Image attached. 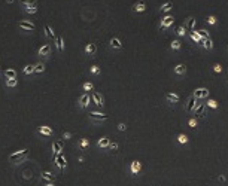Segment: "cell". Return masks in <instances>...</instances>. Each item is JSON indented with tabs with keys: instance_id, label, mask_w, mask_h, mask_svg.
I'll list each match as a JSON object with an SVG mask.
<instances>
[{
	"instance_id": "obj_1",
	"label": "cell",
	"mask_w": 228,
	"mask_h": 186,
	"mask_svg": "<svg viewBox=\"0 0 228 186\" xmlns=\"http://www.w3.org/2000/svg\"><path fill=\"white\" fill-rule=\"evenodd\" d=\"M27 155H28V151H27V149H21V151H18V152H15V153H11V155H9V162L18 164V162H21V161L24 159Z\"/></svg>"
},
{
	"instance_id": "obj_2",
	"label": "cell",
	"mask_w": 228,
	"mask_h": 186,
	"mask_svg": "<svg viewBox=\"0 0 228 186\" xmlns=\"http://www.w3.org/2000/svg\"><path fill=\"white\" fill-rule=\"evenodd\" d=\"M206 110H207V107H206V103H200L197 101V104H195L194 107V118L197 119H201V118H206Z\"/></svg>"
},
{
	"instance_id": "obj_3",
	"label": "cell",
	"mask_w": 228,
	"mask_h": 186,
	"mask_svg": "<svg viewBox=\"0 0 228 186\" xmlns=\"http://www.w3.org/2000/svg\"><path fill=\"white\" fill-rule=\"evenodd\" d=\"M192 95H194L197 100H203V98H207L210 95V91L207 88H197L194 93H192Z\"/></svg>"
},
{
	"instance_id": "obj_4",
	"label": "cell",
	"mask_w": 228,
	"mask_h": 186,
	"mask_svg": "<svg viewBox=\"0 0 228 186\" xmlns=\"http://www.w3.org/2000/svg\"><path fill=\"white\" fill-rule=\"evenodd\" d=\"M173 23H175V17H171V15H167L166 18H163V19H161L160 27H158V28H160V31H164L166 28H169Z\"/></svg>"
},
{
	"instance_id": "obj_5",
	"label": "cell",
	"mask_w": 228,
	"mask_h": 186,
	"mask_svg": "<svg viewBox=\"0 0 228 186\" xmlns=\"http://www.w3.org/2000/svg\"><path fill=\"white\" fill-rule=\"evenodd\" d=\"M197 101H198V100L195 98L192 94L188 97V100H186V106H185V110L188 112V113H192V112H194V107H195V104H197Z\"/></svg>"
},
{
	"instance_id": "obj_6",
	"label": "cell",
	"mask_w": 228,
	"mask_h": 186,
	"mask_svg": "<svg viewBox=\"0 0 228 186\" xmlns=\"http://www.w3.org/2000/svg\"><path fill=\"white\" fill-rule=\"evenodd\" d=\"M88 116L90 119H93V121H97V122H101V121H108V115H104V113H99V112H90L88 113Z\"/></svg>"
},
{
	"instance_id": "obj_7",
	"label": "cell",
	"mask_w": 228,
	"mask_h": 186,
	"mask_svg": "<svg viewBox=\"0 0 228 186\" xmlns=\"http://www.w3.org/2000/svg\"><path fill=\"white\" fill-rule=\"evenodd\" d=\"M195 24H197V19L192 17H189L188 19H186V23L184 24V27H185L186 31H189V33H192L195 30Z\"/></svg>"
},
{
	"instance_id": "obj_8",
	"label": "cell",
	"mask_w": 228,
	"mask_h": 186,
	"mask_svg": "<svg viewBox=\"0 0 228 186\" xmlns=\"http://www.w3.org/2000/svg\"><path fill=\"white\" fill-rule=\"evenodd\" d=\"M140 170H142V164H140L139 161H133L131 165H130V173H131V174H139Z\"/></svg>"
},
{
	"instance_id": "obj_9",
	"label": "cell",
	"mask_w": 228,
	"mask_h": 186,
	"mask_svg": "<svg viewBox=\"0 0 228 186\" xmlns=\"http://www.w3.org/2000/svg\"><path fill=\"white\" fill-rule=\"evenodd\" d=\"M55 165H58L60 170H64V168H66V165H67L66 158H64L61 153H58V156H57V159H55Z\"/></svg>"
},
{
	"instance_id": "obj_10",
	"label": "cell",
	"mask_w": 228,
	"mask_h": 186,
	"mask_svg": "<svg viewBox=\"0 0 228 186\" xmlns=\"http://www.w3.org/2000/svg\"><path fill=\"white\" fill-rule=\"evenodd\" d=\"M18 27L23 28V30H27V31H30V30H34V28H36L33 23H28V21H19V23H18Z\"/></svg>"
},
{
	"instance_id": "obj_11",
	"label": "cell",
	"mask_w": 228,
	"mask_h": 186,
	"mask_svg": "<svg viewBox=\"0 0 228 186\" xmlns=\"http://www.w3.org/2000/svg\"><path fill=\"white\" fill-rule=\"evenodd\" d=\"M145 10H146V3L143 0H140V2L133 5V12H145Z\"/></svg>"
},
{
	"instance_id": "obj_12",
	"label": "cell",
	"mask_w": 228,
	"mask_h": 186,
	"mask_svg": "<svg viewBox=\"0 0 228 186\" xmlns=\"http://www.w3.org/2000/svg\"><path fill=\"white\" fill-rule=\"evenodd\" d=\"M166 100L167 101H170V103H179L180 101V97L177 95V94H175V93H166Z\"/></svg>"
},
{
	"instance_id": "obj_13",
	"label": "cell",
	"mask_w": 228,
	"mask_h": 186,
	"mask_svg": "<svg viewBox=\"0 0 228 186\" xmlns=\"http://www.w3.org/2000/svg\"><path fill=\"white\" fill-rule=\"evenodd\" d=\"M88 103H90V95H88V94H82L81 98H79V107H81V109H85V107L88 106Z\"/></svg>"
},
{
	"instance_id": "obj_14",
	"label": "cell",
	"mask_w": 228,
	"mask_h": 186,
	"mask_svg": "<svg viewBox=\"0 0 228 186\" xmlns=\"http://www.w3.org/2000/svg\"><path fill=\"white\" fill-rule=\"evenodd\" d=\"M49 52H51V45H43V46H40L39 48V51H37V54L40 55V57H46V55H49Z\"/></svg>"
},
{
	"instance_id": "obj_15",
	"label": "cell",
	"mask_w": 228,
	"mask_h": 186,
	"mask_svg": "<svg viewBox=\"0 0 228 186\" xmlns=\"http://www.w3.org/2000/svg\"><path fill=\"white\" fill-rule=\"evenodd\" d=\"M37 133L42 134V135H52L54 134V131H52L49 127H46V125H42V127L37 128Z\"/></svg>"
},
{
	"instance_id": "obj_16",
	"label": "cell",
	"mask_w": 228,
	"mask_h": 186,
	"mask_svg": "<svg viewBox=\"0 0 228 186\" xmlns=\"http://www.w3.org/2000/svg\"><path fill=\"white\" fill-rule=\"evenodd\" d=\"M93 101L99 107H103V104H104V103H103V97H101L99 93H93Z\"/></svg>"
},
{
	"instance_id": "obj_17",
	"label": "cell",
	"mask_w": 228,
	"mask_h": 186,
	"mask_svg": "<svg viewBox=\"0 0 228 186\" xmlns=\"http://www.w3.org/2000/svg\"><path fill=\"white\" fill-rule=\"evenodd\" d=\"M55 46H57L58 52H63V49H64V40H63L61 36H55Z\"/></svg>"
},
{
	"instance_id": "obj_18",
	"label": "cell",
	"mask_w": 228,
	"mask_h": 186,
	"mask_svg": "<svg viewBox=\"0 0 228 186\" xmlns=\"http://www.w3.org/2000/svg\"><path fill=\"white\" fill-rule=\"evenodd\" d=\"M85 52H87L88 55H94V54L97 52V46H95V43H88V45L85 46Z\"/></svg>"
},
{
	"instance_id": "obj_19",
	"label": "cell",
	"mask_w": 228,
	"mask_h": 186,
	"mask_svg": "<svg viewBox=\"0 0 228 186\" xmlns=\"http://www.w3.org/2000/svg\"><path fill=\"white\" fill-rule=\"evenodd\" d=\"M109 143H110V140L108 137H101V138H99V142H97V146L101 147V149H106L109 146Z\"/></svg>"
},
{
	"instance_id": "obj_20",
	"label": "cell",
	"mask_w": 228,
	"mask_h": 186,
	"mask_svg": "<svg viewBox=\"0 0 228 186\" xmlns=\"http://www.w3.org/2000/svg\"><path fill=\"white\" fill-rule=\"evenodd\" d=\"M203 48L206 49V51H212L213 49V40H212V37H209V39H204L203 40Z\"/></svg>"
},
{
	"instance_id": "obj_21",
	"label": "cell",
	"mask_w": 228,
	"mask_h": 186,
	"mask_svg": "<svg viewBox=\"0 0 228 186\" xmlns=\"http://www.w3.org/2000/svg\"><path fill=\"white\" fill-rule=\"evenodd\" d=\"M110 46L115 48V49H121L122 48V43H121V40H119L118 37H112L110 39Z\"/></svg>"
},
{
	"instance_id": "obj_22",
	"label": "cell",
	"mask_w": 228,
	"mask_h": 186,
	"mask_svg": "<svg viewBox=\"0 0 228 186\" xmlns=\"http://www.w3.org/2000/svg\"><path fill=\"white\" fill-rule=\"evenodd\" d=\"M191 39H192V42H195L197 45H200V46L203 45V39L200 37L198 31H192V33H191Z\"/></svg>"
},
{
	"instance_id": "obj_23",
	"label": "cell",
	"mask_w": 228,
	"mask_h": 186,
	"mask_svg": "<svg viewBox=\"0 0 228 186\" xmlns=\"http://www.w3.org/2000/svg\"><path fill=\"white\" fill-rule=\"evenodd\" d=\"M175 73L176 75H185L186 73V66L185 64H177L175 67Z\"/></svg>"
},
{
	"instance_id": "obj_24",
	"label": "cell",
	"mask_w": 228,
	"mask_h": 186,
	"mask_svg": "<svg viewBox=\"0 0 228 186\" xmlns=\"http://www.w3.org/2000/svg\"><path fill=\"white\" fill-rule=\"evenodd\" d=\"M52 149H54V153H61V151H63V142H54L52 143Z\"/></svg>"
},
{
	"instance_id": "obj_25",
	"label": "cell",
	"mask_w": 228,
	"mask_h": 186,
	"mask_svg": "<svg viewBox=\"0 0 228 186\" xmlns=\"http://www.w3.org/2000/svg\"><path fill=\"white\" fill-rule=\"evenodd\" d=\"M5 77H6V79H17V72H15L14 68H8V70L5 72Z\"/></svg>"
},
{
	"instance_id": "obj_26",
	"label": "cell",
	"mask_w": 228,
	"mask_h": 186,
	"mask_svg": "<svg viewBox=\"0 0 228 186\" xmlns=\"http://www.w3.org/2000/svg\"><path fill=\"white\" fill-rule=\"evenodd\" d=\"M171 8H173V3H171V2H167V3H164V5L161 6L160 10L163 12V14H167L169 10H171Z\"/></svg>"
},
{
	"instance_id": "obj_27",
	"label": "cell",
	"mask_w": 228,
	"mask_h": 186,
	"mask_svg": "<svg viewBox=\"0 0 228 186\" xmlns=\"http://www.w3.org/2000/svg\"><path fill=\"white\" fill-rule=\"evenodd\" d=\"M42 179L43 180H54L55 179V174L51 173V171H43L42 173Z\"/></svg>"
},
{
	"instance_id": "obj_28",
	"label": "cell",
	"mask_w": 228,
	"mask_h": 186,
	"mask_svg": "<svg viewBox=\"0 0 228 186\" xmlns=\"http://www.w3.org/2000/svg\"><path fill=\"white\" fill-rule=\"evenodd\" d=\"M206 107H210V109H218V101L213 100V98H209L206 101Z\"/></svg>"
},
{
	"instance_id": "obj_29",
	"label": "cell",
	"mask_w": 228,
	"mask_h": 186,
	"mask_svg": "<svg viewBox=\"0 0 228 186\" xmlns=\"http://www.w3.org/2000/svg\"><path fill=\"white\" fill-rule=\"evenodd\" d=\"M43 72H45V64H43V63H37V64L34 66L33 73H43Z\"/></svg>"
},
{
	"instance_id": "obj_30",
	"label": "cell",
	"mask_w": 228,
	"mask_h": 186,
	"mask_svg": "<svg viewBox=\"0 0 228 186\" xmlns=\"http://www.w3.org/2000/svg\"><path fill=\"white\" fill-rule=\"evenodd\" d=\"M45 34L49 37V39H55V36H54V31H52V28H51L48 24L45 26Z\"/></svg>"
},
{
	"instance_id": "obj_31",
	"label": "cell",
	"mask_w": 228,
	"mask_h": 186,
	"mask_svg": "<svg viewBox=\"0 0 228 186\" xmlns=\"http://www.w3.org/2000/svg\"><path fill=\"white\" fill-rule=\"evenodd\" d=\"M19 3L23 6H36V0H19Z\"/></svg>"
},
{
	"instance_id": "obj_32",
	"label": "cell",
	"mask_w": 228,
	"mask_h": 186,
	"mask_svg": "<svg viewBox=\"0 0 228 186\" xmlns=\"http://www.w3.org/2000/svg\"><path fill=\"white\" fill-rule=\"evenodd\" d=\"M206 23H207V24H210V26H215V24L218 23V19H216L215 15H209V17L206 18Z\"/></svg>"
},
{
	"instance_id": "obj_33",
	"label": "cell",
	"mask_w": 228,
	"mask_h": 186,
	"mask_svg": "<svg viewBox=\"0 0 228 186\" xmlns=\"http://www.w3.org/2000/svg\"><path fill=\"white\" fill-rule=\"evenodd\" d=\"M170 48H171L173 51H179V49H180V42H179V40H173V42L170 43Z\"/></svg>"
},
{
	"instance_id": "obj_34",
	"label": "cell",
	"mask_w": 228,
	"mask_h": 186,
	"mask_svg": "<svg viewBox=\"0 0 228 186\" xmlns=\"http://www.w3.org/2000/svg\"><path fill=\"white\" fill-rule=\"evenodd\" d=\"M177 142L180 144H186L188 143V137H186L185 134H179L177 135Z\"/></svg>"
},
{
	"instance_id": "obj_35",
	"label": "cell",
	"mask_w": 228,
	"mask_h": 186,
	"mask_svg": "<svg viewBox=\"0 0 228 186\" xmlns=\"http://www.w3.org/2000/svg\"><path fill=\"white\" fill-rule=\"evenodd\" d=\"M198 34H200V37H201L203 40H204V39H209V37H210V33H209L207 30H200V31H198Z\"/></svg>"
},
{
	"instance_id": "obj_36",
	"label": "cell",
	"mask_w": 228,
	"mask_h": 186,
	"mask_svg": "<svg viewBox=\"0 0 228 186\" xmlns=\"http://www.w3.org/2000/svg\"><path fill=\"white\" fill-rule=\"evenodd\" d=\"M18 81L17 79H6V86H9V88H14V86H17Z\"/></svg>"
},
{
	"instance_id": "obj_37",
	"label": "cell",
	"mask_w": 228,
	"mask_h": 186,
	"mask_svg": "<svg viewBox=\"0 0 228 186\" xmlns=\"http://www.w3.org/2000/svg\"><path fill=\"white\" fill-rule=\"evenodd\" d=\"M78 146H79L82 151H85V149L88 147V140H87V138H81V142H79V144H78Z\"/></svg>"
},
{
	"instance_id": "obj_38",
	"label": "cell",
	"mask_w": 228,
	"mask_h": 186,
	"mask_svg": "<svg viewBox=\"0 0 228 186\" xmlns=\"http://www.w3.org/2000/svg\"><path fill=\"white\" fill-rule=\"evenodd\" d=\"M197 124H198V119H197V118L188 119V125H189L191 128H197Z\"/></svg>"
},
{
	"instance_id": "obj_39",
	"label": "cell",
	"mask_w": 228,
	"mask_h": 186,
	"mask_svg": "<svg viewBox=\"0 0 228 186\" xmlns=\"http://www.w3.org/2000/svg\"><path fill=\"white\" fill-rule=\"evenodd\" d=\"M185 33H186V30H185V27H184V26H179L176 28V34H177V36H185Z\"/></svg>"
},
{
	"instance_id": "obj_40",
	"label": "cell",
	"mask_w": 228,
	"mask_h": 186,
	"mask_svg": "<svg viewBox=\"0 0 228 186\" xmlns=\"http://www.w3.org/2000/svg\"><path fill=\"white\" fill-rule=\"evenodd\" d=\"M34 72V66H25L24 67V75H32Z\"/></svg>"
},
{
	"instance_id": "obj_41",
	"label": "cell",
	"mask_w": 228,
	"mask_h": 186,
	"mask_svg": "<svg viewBox=\"0 0 228 186\" xmlns=\"http://www.w3.org/2000/svg\"><path fill=\"white\" fill-rule=\"evenodd\" d=\"M25 12H27V14H36V12H37V8H36V6H25Z\"/></svg>"
},
{
	"instance_id": "obj_42",
	"label": "cell",
	"mask_w": 228,
	"mask_h": 186,
	"mask_svg": "<svg viewBox=\"0 0 228 186\" xmlns=\"http://www.w3.org/2000/svg\"><path fill=\"white\" fill-rule=\"evenodd\" d=\"M108 149H109V151H118V143H116V142H110L109 146H108Z\"/></svg>"
},
{
	"instance_id": "obj_43",
	"label": "cell",
	"mask_w": 228,
	"mask_h": 186,
	"mask_svg": "<svg viewBox=\"0 0 228 186\" xmlns=\"http://www.w3.org/2000/svg\"><path fill=\"white\" fill-rule=\"evenodd\" d=\"M213 72H215V73H222V66L218 64V63L213 64Z\"/></svg>"
},
{
	"instance_id": "obj_44",
	"label": "cell",
	"mask_w": 228,
	"mask_h": 186,
	"mask_svg": "<svg viewBox=\"0 0 228 186\" xmlns=\"http://www.w3.org/2000/svg\"><path fill=\"white\" fill-rule=\"evenodd\" d=\"M82 88H84L85 91H91L94 86H93V84H91V82H87V84H84V86H82Z\"/></svg>"
},
{
	"instance_id": "obj_45",
	"label": "cell",
	"mask_w": 228,
	"mask_h": 186,
	"mask_svg": "<svg viewBox=\"0 0 228 186\" xmlns=\"http://www.w3.org/2000/svg\"><path fill=\"white\" fill-rule=\"evenodd\" d=\"M91 73H94V75H99V73H100V68H99V66H93V67H91Z\"/></svg>"
},
{
	"instance_id": "obj_46",
	"label": "cell",
	"mask_w": 228,
	"mask_h": 186,
	"mask_svg": "<svg viewBox=\"0 0 228 186\" xmlns=\"http://www.w3.org/2000/svg\"><path fill=\"white\" fill-rule=\"evenodd\" d=\"M118 130H119V131H125V130H127V125H125V124H119V125H118Z\"/></svg>"
},
{
	"instance_id": "obj_47",
	"label": "cell",
	"mask_w": 228,
	"mask_h": 186,
	"mask_svg": "<svg viewBox=\"0 0 228 186\" xmlns=\"http://www.w3.org/2000/svg\"><path fill=\"white\" fill-rule=\"evenodd\" d=\"M218 180H219V182H225V176H219Z\"/></svg>"
},
{
	"instance_id": "obj_48",
	"label": "cell",
	"mask_w": 228,
	"mask_h": 186,
	"mask_svg": "<svg viewBox=\"0 0 228 186\" xmlns=\"http://www.w3.org/2000/svg\"><path fill=\"white\" fill-rule=\"evenodd\" d=\"M63 137H64V138H69V137H70V134H69V133H64V135H63Z\"/></svg>"
},
{
	"instance_id": "obj_49",
	"label": "cell",
	"mask_w": 228,
	"mask_h": 186,
	"mask_svg": "<svg viewBox=\"0 0 228 186\" xmlns=\"http://www.w3.org/2000/svg\"><path fill=\"white\" fill-rule=\"evenodd\" d=\"M43 186H54L52 183H46V185H43Z\"/></svg>"
}]
</instances>
